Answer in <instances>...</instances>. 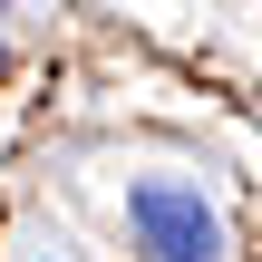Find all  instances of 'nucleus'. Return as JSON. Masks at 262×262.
Here are the masks:
<instances>
[{
    "instance_id": "f257e3e1",
    "label": "nucleus",
    "mask_w": 262,
    "mask_h": 262,
    "mask_svg": "<svg viewBox=\"0 0 262 262\" xmlns=\"http://www.w3.org/2000/svg\"><path fill=\"white\" fill-rule=\"evenodd\" d=\"M126 224H136V253L146 262H224V224H214V204L185 175H146L126 194Z\"/></svg>"
}]
</instances>
